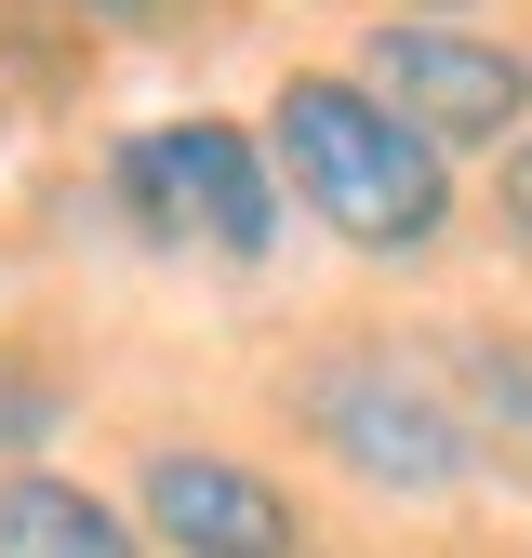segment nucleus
I'll use <instances>...</instances> for the list:
<instances>
[{"instance_id": "9d476101", "label": "nucleus", "mask_w": 532, "mask_h": 558, "mask_svg": "<svg viewBox=\"0 0 532 558\" xmlns=\"http://www.w3.org/2000/svg\"><path fill=\"white\" fill-rule=\"evenodd\" d=\"M493 240H506V253L532 266V133H519L506 160H493Z\"/></svg>"}, {"instance_id": "6e6552de", "label": "nucleus", "mask_w": 532, "mask_h": 558, "mask_svg": "<svg viewBox=\"0 0 532 558\" xmlns=\"http://www.w3.org/2000/svg\"><path fill=\"white\" fill-rule=\"evenodd\" d=\"M66 373L40 360V345H0V478L14 465H53V439H66Z\"/></svg>"}, {"instance_id": "f03ea898", "label": "nucleus", "mask_w": 532, "mask_h": 558, "mask_svg": "<svg viewBox=\"0 0 532 558\" xmlns=\"http://www.w3.org/2000/svg\"><path fill=\"white\" fill-rule=\"evenodd\" d=\"M280 426L306 465H332L373 506H466L480 493V439H466L452 386L426 373V345L399 319H319L280 360Z\"/></svg>"}, {"instance_id": "39448f33", "label": "nucleus", "mask_w": 532, "mask_h": 558, "mask_svg": "<svg viewBox=\"0 0 532 558\" xmlns=\"http://www.w3.org/2000/svg\"><path fill=\"white\" fill-rule=\"evenodd\" d=\"M120 506H133V532H147V558H319L306 478L280 452H240V439H200V426L133 439Z\"/></svg>"}, {"instance_id": "423d86ee", "label": "nucleus", "mask_w": 532, "mask_h": 558, "mask_svg": "<svg viewBox=\"0 0 532 558\" xmlns=\"http://www.w3.org/2000/svg\"><path fill=\"white\" fill-rule=\"evenodd\" d=\"M413 345L452 386L466 439H480V478H519L532 493V332L519 319H413Z\"/></svg>"}, {"instance_id": "f8f14e48", "label": "nucleus", "mask_w": 532, "mask_h": 558, "mask_svg": "<svg viewBox=\"0 0 532 558\" xmlns=\"http://www.w3.org/2000/svg\"><path fill=\"white\" fill-rule=\"evenodd\" d=\"M0 120H14V107H0Z\"/></svg>"}, {"instance_id": "f257e3e1", "label": "nucleus", "mask_w": 532, "mask_h": 558, "mask_svg": "<svg viewBox=\"0 0 532 558\" xmlns=\"http://www.w3.org/2000/svg\"><path fill=\"white\" fill-rule=\"evenodd\" d=\"M266 173H280V199L347 266L413 279V266H439L466 240V173L413 120H386L347 66H280L266 81Z\"/></svg>"}, {"instance_id": "20e7f679", "label": "nucleus", "mask_w": 532, "mask_h": 558, "mask_svg": "<svg viewBox=\"0 0 532 558\" xmlns=\"http://www.w3.org/2000/svg\"><path fill=\"white\" fill-rule=\"evenodd\" d=\"M332 66L386 120H413L439 160H506L532 133V40H506L480 14H373Z\"/></svg>"}, {"instance_id": "9b49d317", "label": "nucleus", "mask_w": 532, "mask_h": 558, "mask_svg": "<svg viewBox=\"0 0 532 558\" xmlns=\"http://www.w3.org/2000/svg\"><path fill=\"white\" fill-rule=\"evenodd\" d=\"M399 14H493V0H399Z\"/></svg>"}, {"instance_id": "0eeeda50", "label": "nucleus", "mask_w": 532, "mask_h": 558, "mask_svg": "<svg viewBox=\"0 0 532 558\" xmlns=\"http://www.w3.org/2000/svg\"><path fill=\"white\" fill-rule=\"evenodd\" d=\"M0 558H147V532H133V506L94 493V478L14 465L0 478Z\"/></svg>"}, {"instance_id": "7ed1b4c3", "label": "nucleus", "mask_w": 532, "mask_h": 558, "mask_svg": "<svg viewBox=\"0 0 532 558\" xmlns=\"http://www.w3.org/2000/svg\"><path fill=\"white\" fill-rule=\"evenodd\" d=\"M107 199L147 253H214V266H266L293 227L280 173H266V133L227 107H186V120H133L107 133Z\"/></svg>"}, {"instance_id": "1a4fd4ad", "label": "nucleus", "mask_w": 532, "mask_h": 558, "mask_svg": "<svg viewBox=\"0 0 532 558\" xmlns=\"http://www.w3.org/2000/svg\"><path fill=\"white\" fill-rule=\"evenodd\" d=\"M53 14H81V27H107V40H173V27L214 14V0H53Z\"/></svg>"}]
</instances>
